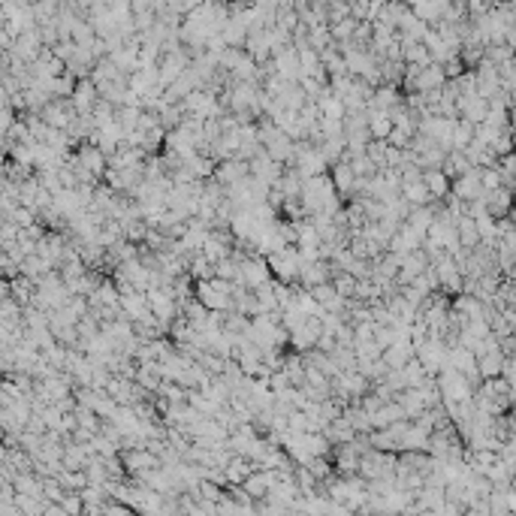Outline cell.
<instances>
[{"label":"cell","mask_w":516,"mask_h":516,"mask_svg":"<svg viewBox=\"0 0 516 516\" xmlns=\"http://www.w3.org/2000/svg\"><path fill=\"white\" fill-rule=\"evenodd\" d=\"M480 187H483V194H492V190L501 187V175H498V169H480Z\"/></svg>","instance_id":"40"},{"label":"cell","mask_w":516,"mask_h":516,"mask_svg":"<svg viewBox=\"0 0 516 516\" xmlns=\"http://www.w3.org/2000/svg\"><path fill=\"white\" fill-rule=\"evenodd\" d=\"M411 359H414V344L411 341H393L384 353H380V362L393 371L405 368V362H411Z\"/></svg>","instance_id":"12"},{"label":"cell","mask_w":516,"mask_h":516,"mask_svg":"<svg viewBox=\"0 0 516 516\" xmlns=\"http://www.w3.org/2000/svg\"><path fill=\"white\" fill-rule=\"evenodd\" d=\"M320 284H329V263L317 260V263H302L296 275V287L302 290H314Z\"/></svg>","instance_id":"8"},{"label":"cell","mask_w":516,"mask_h":516,"mask_svg":"<svg viewBox=\"0 0 516 516\" xmlns=\"http://www.w3.org/2000/svg\"><path fill=\"white\" fill-rule=\"evenodd\" d=\"M269 266V275L272 281H281V284H296V275H299V251L293 244H287V248H281L275 253H269V257H263Z\"/></svg>","instance_id":"3"},{"label":"cell","mask_w":516,"mask_h":516,"mask_svg":"<svg viewBox=\"0 0 516 516\" xmlns=\"http://www.w3.org/2000/svg\"><path fill=\"white\" fill-rule=\"evenodd\" d=\"M230 293H233V284H226L221 278L194 284V299L205 311H230Z\"/></svg>","instance_id":"1"},{"label":"cell","mask_w":516,"mask_h":516,"mask_svg":"<svg viewBox=\"0 0 516 516\" xmlns=\"http://www.w3.org/2000/svg\"><path fill=\"white\" fill-rule=\"evenodd\" d=\"M450 196H456L459 203H471V199L483 196V187H480V169L471 166L465 175H459L456 181H450Z\"/></svg>","instance_id":"7"},{"label":"cell","mask_w":516,"mask_h":516,"mask_svg":"<svg viewBox=\"0 0 516 516\" xmlns=\"http://www.w3.org/2000/svg\"><path fill=\"white\" fill-rule=\"evenodd\" d=\"M251 175V169H248V163L244 160H224V163H217L214 166V175H212V181H217L224 190L226 187H233V185H239L242 178H248Z\"/></svg>","instance_id":"9"},{"label":"cell","mask_w":516,"mask_h":516,"mask_svg":"<svg viewBox=\"0 0 516 516\" xmlns=\"http://www.w3.org/2000/svg\"><path fill=\"white\" fill-rule=\"evenodd\" d=\"M407 13L432 27L441 22L444 13H447V0H414V3H407Z\"/></svg>","instance_id":"11"},{"label":"cell","mask_w":516,"mask_h":516,"mask_svg":"<svg viewBox=\"0 0 516 516\" xmlns=\"http://www.w3.org/2000/svg\"><path fill=\"white\" fill-rule=\"evenodd\" d=\"M492 154H495V160H501V157H507V154H513L510 127H504V130H501V136H498V139H495V145H492Z\"/></svg>","instance_id":"37"},{"label":"cell","mask_w":516,"mask_h":516,"mask_svg":"<svg viewBox=\"0 0 516 516\" xmlns=\"http://www.w3.org/2000/svg\"><path fill=\"white\" fill-rule=\"evenodd\" d=\"M423 187H425V194H429L435 203H444V199L450 196V178L444 175L441 169L423 172Z\"/></svg>","instance_id":"17"},{"label":"cell","mask_w":516,"mask_h":516,"mask_svg":"<svg viewBox=\"0 0 516 516\" xmlns=\"http://www.w3.org/2000/svg\"><path fill=\"white\" fill-rule=\"evenodd\" d=\"M486 199V212L492 221H498V217H510V205H513V190L507 187H498L492 190V194H483Z\"/></svg>","instance_id":"13"},{"label":"cell","mask_w":516,"mask_h":516,"mask_svg":"<svg viewBox=\"0 0 516 516\" xmlns=\"http://www.w3.org/2000/svg\"><path fill=\"white\" fill-rule=\"evenodd\" d=\"M501 362H504L501 353H486V357H477V377L480 380L501 377Z\"/></svg>","instance_id":"24"},{"label":"cell","mask_w":516,"mask_h":516,"mask_svg":"<svg viewBox=\"0 0 516 516\" xmlns=\"http://www.w3.org/2000/svg\"><path fill=\"white\" fill-rule=\"evenodd\" d=\"M375 338V323H357L353 326V341H371Z\"/></svg>","instance_id":"45"},{"label":"cell","mask_w":516,"mask_h":516,"mask_svg":"<svg viewBox=\"0 0 516 516\" xmlns=\"http://www.w3.org/2000/svg\"><path fill=\"white\" fill-rule=\"evenodd\" d=\"M468 157V163L474 169H492L495 166V154H492V148H486V145H480V142H474L471 139V145L465 151H462Z\"/></svg>","instance_id":"19"},{"label":"cell","mask_w":516,"mask_h":516,"mask_svg":"<svg viewBox=\"0 0 516 516\" xmlns=\"http://www.w3.org/2000/svg\"><path fill=\"white\" fill-rule=\"evenodd\" d=\"M239 281L244 284V290H257L263 284H269L272 275H269V266L263 257H248L239 266Z\"/></svg>","instance_id":"6"},{"label":"cell","mask_w":516,"mask_h":516,"mask_svg":"<svg viewBox=\"0 0 516 516\" xmlns=\"http://www.w3.org/2000/svg\"><path fill=\"white\" fill-rule=\"evenodd\" d=\"M462 329L471 332L477 341H483V338H489V335H492V332H489V323L483 320V317H480V320H468L465 326H462Z\"/></svg>","instance_id":"43"},{"label":"cell","mask_w":516,"mask_h":516,"mask_svg":"<svg viewBox=\"0 0 516 516\" xmlns=\"http://www.w3.org/2000/svg\"><path fill=\"white\" fill-rule=\"evenodd\" d=\"M281 371L287 375V380H290V386H302V375H305V362H302V357L299 353H293V350H284V366H281Z\"/></svg>","instance_id":"20"},{"label":"cell","mask_w":516,"mask_h":516,"mask_svg":"<svg viewBox=\"0 0 516 516\" xmlns=\"http://www.w3.org/2000/svg\"><path fill=\"white\" fill-rule=\"evenodd\" d=\"M471 169V163H468V157L462 151H447V157H444V166H441V172L447 175L450 181H456L459 175H465V172Z\"/></svg>","instance_id":"21"},{"label":"cell","mask_w":516,"mask_h":516,"mask_svg":"<svg viewBox=\"0 0 516 516\" xmlns=\"http://www.w3.org/2000/svg\"><path fill=\"white\" fill-rule=\"evenodd\" d=\"M332 45V36H329V24H314L308 27V49H314L320 54L323 49H329Z\"/></svg>","instance_id":"29"},{"label":"cell","mask_w":516,"mask_h":516,"mask_svg":"<svg viewBox=\"0 0 516 516\" xmlns=\"http://www.w3.org/2000/svg\"><path fill=\"white\" fill-rule=\"evenodd\" d=\"M459 61H462V67L465 70H474L480 61H483V49H480V45H462L459 49Z\"/></svg>","instance_id":"35"},{"label":"cell","mask_w":516,"mask_h":516,"mask_svg":"<svg viewBox=\"0 0 516 516\" xmlns=\"http://www.w3.org/2000/svg\"><path fill=\"white\" fill-rule=\"evenodd\" d=\"M13 124H15V112H13L9 106H0V133L6 136V130H9Z\"/></svg>","instance_id":"47"},{"label":"cell","mask_w":516,"mask_h":516,"mask_svg":"<svg viewBox=\"0 0 516 516\" xmlns=\"http://www.w3.org/2000/svg\"><path fill=\"white\" fill-rule=\"evenodd\" d=\"M76 163L85 172H91L97 181H103V172H106V157H103V151L97 148V145H79L76 151Z\"/></svg>","instance_id":"10"},{"label":"cell","mask_w":516,"mask_h":516,"mask_svg":"<svg viewBox=\"0 0 516 516\" xmlns=\"http://www.w3.org/2000/svg\"><path fill=\"white\" fill-rule=\"evenodd\" d=\"M456 239H459V248H465V251H474L480 244L474 221H471V217H459V221H456Z\"/></svg>","instance_id":"26"},{"label":"cell","mask_w":516,"mask_h":516,"mask_svg":"<svg viewBox=\"0 0 516 516\" xmlns=\"http://www.w3.org/2000/svg\"><path fill=\"white\" fill-rule=\"evenodd\" d=\"M314 350H317V353H326V357H329V353L335 350V335L320 332V338L314 341Z\"/></svg>","instance_id":"46"},{"label":"cell","mask_w":516,"mask_h":516,"mask_svg":"<svg viewBox=\"0 0 516 516\" xmlns=\"http://www.w3.org/2000/svg\"><path fill=\"white\" fill-rule=\"evenodd\" d=\"M214 278L226 281V284H235V281H239V266H235L230 257L221 260V263H214Z\"/></svg>","instance_id":"36"},{"label":"cell","mask_w":516,"mask_h":516,"mask_svg":"<svg viewBox=\"0 0 516 516\" xmlns=\"http://www.w3.org/2000/svg\"><path fill=\"white\" fill-rule=\"evenodd\" d=\"M435 384H438V393H441V405H465L474 398V386L450 368H444L441 375L435 377Z\"/></svg>","instance_id":"2"},{"label":"cell","mask_w":516,"mask_h":516,"mask_svg":"<svg viewBox=\"0 0 516 516\" xmlns=\"http://www.w3.org/2000/svg\"><path fill=\"white\" fill-rule=\"evenodd\" d=\"M444 70L438 67V63H429V67H423L420 72H416V94H429V91H441L444 88Z\"/></svg>","instance_id":"18"},{"label":"cell","mask_w":516,"mask_h":516,"mask_svg":"<svg viewBox=\"0 0 516 516\" xmlns=\"http://www.w3.org/2000/svg\"><path fill=\"white\" fill-rule=\"evenodd\" d=\"M302 185H305V181L299 178L296 169H284V175L278 178L275 187L284 194V199H299V196H302Z\"/></svg>","instance_id":"25"},{"label":"cell","mask_w":516,"mask_h":516,"mask_svg":"<svg viewBox=\"0 0 516 516\" xmlns=\"http://www.w3.org/2000/svg\"><path fill=\"white\" fill-rule=\"evenodd\" d=\"M221 40L226 49H242L244 40H248V31L242 27L239 18H226V24H224V31H221Z\"/></svg>","instance_id":"22"},{"label":"cell","mask_w":516,"mask_h":516,"mask_svg":"<svg viewBox=\"0 0 516 516\" xmlns=\"http://www.w3.org/2000/svg\"><path fill=\"white\" fill-rule=\"evenodd\" d=\"M353 357L357 359H380V350L375 341H353Z\"/></svg>","instance_id":"41"},{"label":"cell","mask_w":516,"mask_h":516,"mask_svg":"<svg viewBox=\"0 0 516 516\" xmlns=\"http://www.w3.org/2000/svg\"><path fill=\"white\" fill-rule=\"evenodd\" d=\"M317 127H320V139H338V136H344V124H341V121H329V118H320V121H317Z\"/></svg>","instance_id":"39"},{"label":"cell","mask_w":516,"mask_h":516,"mask_svg":"<svg viewBox=\"0 0 516 516\" xmlns=\"http://www.w3.org/2000/svg\"><path fill=\"white\" fill-rule=\"evenodd\" d=\"M402 375H405V384H407V389H416L425 380V371H423V366L416 362V357L411 359V362H405V368H402Z\"/></svg>","instance_id":"33"},{"label":"cell","mask_w":516,"mask_h":516,"mask_svg":"<svg viewBox=\"0 0 516 516\" xmlns=\"http://www.w3.org/2000/svg\"><path fill=\"white\" fill-rule=\"evenodd\" d=\"M154 396L166 398L169 407H172V405H187V389H185V386H178V384H166V380H163L160 389H157Z\"/></svg>","instance_id":"32"},{"label":"cell","mask_w":516,"mask_h":516,"mask_svg":"<svg viewBox=\"0 0 516 516\" xmlns=\"http://www.w3.org/2000/svg\"><path fill=\"white\" fill-rule=\"evenodd\" d=\"M187 166H190V172H194L196 181H208V178L214 175V166H217V163H214L212 157H203V154H196V157L190 160Z\"/></svg>","instance_id":"31"},{"label":"cell","mask_w":516,"mask_h":516,"mask_svg":"<svg viewBox=\"0 0 516 516\" xmlns=\"http://www.w3.org/2000/svg\"><path fill=\"white\" fill-rule=\"evenodd\" d=\"M118 308H121L124 320H130V323L142 320L145 314H151L148 311V302H145V293H139V290H133V293H127V296L118 299Z\"/></svg>","instance_id":"14"},{"label":"cell","mask_w":516,"mask_h":516,"mask_svg":"<svg viewBox=\"0 0 516 516\" xmlns=\"http://www.w3.org/2000/svg\"><path fill=\"white\" fill-rule=\"evenodd\" d=\"M269 389H272V396H281L284 389H290V380L284 371H272V377H269Z\"/></svg>","instance_id":"44"},{"label":"cell","mask_w":516,"mask_h":516,"mask_svg":"<svg viewBox=\"0 0 516 516\" xmlns=\"http://www.w3.org/2000/svg\"><path fill=\"white\" fill-rule=\"evenodd\" d=\"M317 244H320V235L314 233L311 224L302 221V226H299V235H296V248L302 251V248H317Z\"/></svg>","instance_id":"34"},{"label":"cell","mask_w":516,"mask_h":516,"mask_svg":"<svg viewBox=\"0 0 516 516\" xmlns=\"http://www.w3.org/2000/svg\"><path fill=\"white\" fill-rule=\"evenodd\" d=\"M471 139H474V127H471L468 121H456L453 124V133H450V148L453 151H465Z\"/></svg>","instance_id":"27"},{"label":"cell","mask_w":516,"mask_h":516,"mask_svg":"<svg viewBox=\"0 0 516 516\" xmlns=\"http://www.w3.org/2000/svg\"><path fill=\"white\" fill-rule=\"evenodd\" d=\"M302 386H314V389H329V377L320 375L317 368H305L302 375Z\"/></svg>","instance_id":"42"},{"label":"cell","mask_w":516,"mask_h":516,"mask_svg":"<svg viewBox=\"0 0 516 516\" xmlns=\"http://www.w3.org/2000/svg\"><path fill=\"white\" fill-rule=\"evenodd\" d=\"M498 136H501V130H495V127H489V124H477L474 127V142L486 145V148H492Z\"/></svg>","instance_id":"38"},{"label":"cell","mask_w":516,"mask_h":516,"mask_svg":"<svg viewBox=\"0 0 516 516\" xmlns=\"http://www.w3.org/2000/svg\"><path fill=\"white\" fill-rule=\"evenodd\" d=\"M233 244H235V239L230 235V230H212L199 253H203L208 263H221V260H226L233 253Z\"/></svg>","instance_id":"5"},{"label":"cell","mask_w":516,"mask_h":516,"mask_svg":"<svg viewBox=\"0 0 516 516\" xmlns=\"http://www.w3.org/2000/svg\"><path fill=\"white\" fill-rule=\"evenodd\" d=\"M305 103H308V100H305L302 91H299V85H290L284 94L278 97V106L284 109V112H290V115H299V109H302Z\"/></svg>","instance_id":"28"},{"label":"cell","mask_w":516,"mask_h":516,"mask_svg":"<svg viewBox=\"0 0 516 516\" xmlns=\"http://www.w3.org/2000/svg\"><path fill=\"white\" fill-rule=\"evenodd\" d=\"M366 127H368L371 142H386L389 130H393V121H389V115L380 112V109H366Z\"/></svg>","instance_id":"16"},{"label":"cell","mask_w":516,"mask_h":516,"mask_svg":"<svg viewBox=\"0 0 516 516\" xmlns=\"http://www.w3.org/2000/svg\"><path fill=\"white\" fill-rule=\"evenodd\" d=\"M187 278L194 281V284H199V281H212L214 278V263H208L203 253H194L187 263Z\"/></svg>","instance_id":"23"},{"label":"cell","mask_w":516,"mask_h":516,"mask_svg":"<svg viewBox=\"0 0 516 516\" xmlns=\"http://www.w3.org/2000/svg\"><path fill=\"white\" fill-rule=\"evenodd\" d=\"M402 106V91L396 85H377L375 94H371V103L366 109H380V112H393V109Z\"/></svg>","instance_id":"15"},{"label":"cell","mask_w":516,"mask_h":516,"mask_svg":"<svg viewBox=\"0 0 516 516\" xmlns=\"http://www.w3.org/2000/svg\"><path fill=\"white\" fill-rule=\"evenodd\" d=\"M145 302H148V311L157 317V320H163V323H169L172 317H178L181 311H178V302L172 299V293H169V287H163V290H148L145 293Z\"/></svg>","instance_id":"4"},{"label":"cell","mask_w":516,"mask_h":516,"mask_svg":"<svg viewBox=\"0 0 516 516\" xmlns=\"http://www.w3.org/2000/svg\"><path fill=\"white\" fill-rule=\"evenodd\" d=\"M329 284H332V290H335V296H341L344 302H350V299H353V290H357V278H350L347 272H338V275L329 278Z\"/></svg>","instance_id":"30"}]
</instances>
